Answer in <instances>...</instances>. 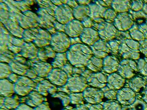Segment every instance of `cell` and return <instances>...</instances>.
Returning a JSON list of instances; mask_svg holds the SVG:
<instances>
[{
  "label": "cell",
  "mask_w": 147,
  "mask_h": 110,
  "mask_svg": "<svg viewBox=\"0 0 147 110\" xmlns=\"http://www.w3.org/2000/svg\"><path fill=\"white\" fill-rule=\"evenodd\" d=\"M52 35L48 31L38 27L24 30L23 39L27 43H31L39 48L50 45Z\"/></svg>",
  "instance_id": "cell-1"
},
{
  "label": "cell",
  "mask_w": 147,
  "mask_h": 110,
  "mask_svg": "<svg viewBox=\"0 0 147 110\" xmlns=\"http://www.w3.org/2000/svg\"><path fill=\"white\" fill-rule=\"evenodd\" d=\"M87 47L81 44H76L71 46L66 52L68 61L72 65L80 67L83 66L86 63L88 60L90 58L87 57Z\"/></svg>",
  "instance_id": "cell-2"
},
{
  "label": "cell",
  "mask_w": 147,
  "mask_h": 110,
  "mask_svg": "<svg viewBox=\"0 0 147 110\" xmlns=\"http://www.w3.org/2000/svg\"><path fill=\"white\" fill-rule=\"evenodd\" d=\"M50 46L56 53H65L71 46L70 38L65 33L57 32L52 35Z\"/></svg>",
  "instance_id": "cell-3"
},
{
  "label": "cell",
  "mask_w": 147,
  "mask_h": 110,
  "mask_svg": "<svg viewBox=\"0 0 147 110\" xmlns=\"http://www.w3.org/2000/svg\"><path fill=\"white\" fill-rule=\"evenodd\" d=\"M26 65L33 69L38 76L43 78L48 77L53 69L51 64L42 61L38 57L27 61Z\"/></svg>",
  "instance_id": "cell-4"
},
{
  "label": "cell",
  "mask_w": 147,
  "mask_h": 110,
  "mask_svg": "<svg viewBox=\"0 0 147 110\" xmlns=\"http://www.w3.org/2000/svg\"><path fill=\"white\" fill-rule=\"evenodd\" d=\"M20 13L17 15L18 23L22 28L26 30L38 27V16L30 10Z\"/></svg>",
  "instance_id": "cell-5"
},
{
  "label": "cell",
  "mask_w": 147,
  "mask_h": 110,
  "mask_svg": "<svg viewBox=\"0 0 147 110\" xmlns=\"http://www.w3.org/2000/svg\"><path fill=\"white\" fill-rule=\"evenodd\" d=\"M55 17L59 23L66 25L74 19L73 10L67 4L57 6L55 11Z\"/></svg>",
  "instance_id": "cell-6"
},
{
  "label": "cell",
  "mask_w": 147,
  "mask_h": 110,
  "mask_svg": "<svg viewBox=\"0 0 147 110\" xmlns=\"http://www.w3.org/2000/svg\"><path fill=\"white\" fill-rule=\"evenodd\" d=\"M46 78L53 85L62 86L66 84L69 78L62 69L53 68Z\"/></svg>",
  "instance_id": "cell-7"
},
{
  "label": "cell",
  "mask_w": 147,
  "mask_h": 110,
  "mask_svg": "<svg viewBox=\"0 0 147 110\" xmlns=\"http://www.w3.org/2000/svg\"><path fill=\"white\" fill-rule=\"evenodd\" d=\"M83 30L82 23L73 19L65 25V33L69 37L76 38L81 36Z\"/></svg>",
  "instance_id": "cell-8"
},
{
  "label": "cell",
  "mask_w": 147,
  "mask_h": 110,
  "mask_svg": "<svg viewBox=\"0 0 147 110\" xmlns=\"http://www.w3.org/2000/svg\"><path fill=\"white\" fill-rule=\"evenodd\" d=\"M21 48L22 50L19 53L21 56L29 58L30 60L34 59L38 57L39 48H36V46L33 43L25 42Z\"/></svg>",
  "instance_id": "cell-9"
},
{
  "label": "cell",
  "mask_w": 147,
  "mask_h": 110,
  "mask_svg": "<svg viewBox=\"0 0 147 110\" xmlns=\"http://www.w3.org/2000/svg\"><path fill=\"white\" fill-rule=\"evenodd\" d=\"M15 93L14 91V84L9 80L2 79L0 81V94L2 96L5 97H11Z\"/></svg>",
  "instance_id": "cell-10"
},
{
  "label": "cell",
  "mask_w": 147,
  "mask_h": 110,
  "mask_svg": "<svg viewBox=\"0 0 147 110\" xmlns=\"http://www.w3.org/2000/svg\"><path fill=\"white\" fill-rule=\"evenodd\" d=\"M56 54V52L53 50L51 46H48L44 48H39L38 57L41 61L47 62L49 59L53 60L55 58Z\"/></svg>",
  "instance_id": "cell-11"
},
{
  "label": "cell",
  "mask_w": 147,
  "mask_h": 110,
  "mask_svg": "<svg viewBox=\"0 0 147 110\" xmlns=\"http://www.w3.org/2000/svg\"><path fill=\"white\" fill-rule=\"evenodd\" d=\"M81 81L80 78L73 75V77L71 76L69 77L66 85L71 92H78L82 91L83 89Z\"/></svg>",
  "instance_id": "cell-12"
},
{
  "label": "cell",
  "mask_w": 147,
  "mask_h": 110,
  "mask_svg": "<svg viewBox=\"0 0 147 110\" xmlns=\"http://www.w3.org/2000/svg\"><path fill=\"white\" fill-rule=\"evenodd\" d=\"M13 73H16L18 75L24 76L27 70L30 68L25 64L13 60L9 64Z\"/></svg>",
  "instance_id": "cell-13"
},
{
  "label": "cell",
  "mask_w": 147,
  "mask_h": 110,
  "mask_svg": "<svg viewBox=\"0 0 147 110\" xmlns=\"http://www.w3.org/2000/svg\"><path fill=\"white\" fill-rule=\"evenodd\" d=\"M19 99V97L17 95L11 97H5L4 103L0 106V107L6 110H15L20 104Z\"/></svg>",
  "instance_id": "cell-14"
},
{
  "label": "cell",
  "mask_w": 147,
  "mask_h": 110,
  "mask_svg": "<svg viewBox=\"0 0 147 110\" xmlns=\"http://www.w3.org/2000/svg\"><path fill=\"white\" fill-rule=\"evenodd\" d=\"M68 61L67 58L66 53H57L56 57L51 62L53 68L61 69L64 65L67 64Z\"/></svg>",
  "instance_id": "cell-15"
},
{
  "label": "cell",
  "mask_w": 147,
  "mask_h": 110,
  "mask_svg": "<svg viewBox=\"0 0 147 110\" xmlns=\"http://www.w3.org/2000/svg\"><path fill=\"white\" fill-rule=\"evenodd\" d=\"M35 89L31 86L17 82L14 84V91L18 95L25 97L28 95Z\"/></svg>",
  "instance_id": "cell-16"
},
{
  "label": "cell",
  "mask_w": 147,
  "mask_h": 110,
  "mask_svg": "<svg viewBox=\"0 0 147 110\" xmlns=\"http://www.w3.org/2000/svg\"><path fill=\"white\" fill-rule=\"evenodd\" d=\"M28 95L36 107L40 105L44 101V97L43 95L35 90L31 91Z\"/></svg>",
  "instance_id": "cell-17"
},
{
  "label": "cell",
  "mask_w": 147,
  "mask_h": 110,
  "mask_svg": "<svg viewBox=\"0 0 147 110\" xmlns=\"http://www.w3.org/2000/svg\"><path fill=\"white\" fill-rule=\"evenodd\" d=\"M13 73L11 68L9 64L5 62L1 63V79L8 78L10 74Z\"/></svg>",
  "instance_id": "cell-18"
},
{
  "label": "cell",
  "mask_w": 147,
  "mask_h": 110,
  "mask_svg": "<svg viewBox=\"0 0 147 110\" xmlns=\"http://www.w3.org/2000/svg\"><path fill=\"white\" fill-rule=\"evenodd\" d=\"M34 90L38 92L39 93L43 96H47L48 95L49 93L48 90L43 86L41 82L38 84Z\"/></svg>",
  "instance_id": "cell-19"
},
{
  "label": "cell",
  "mask_w": 147,
  "mask_h": 110,
  "mask_svg": "<svg viewBox=\"0 0 147 110\" xmlns=\"http://www.w3.org/2000/svg\"><path fill=\"white\" fill-rule=\"evenodd\" d=\"M61 69L65 72L68 76V78L70 77L73 73V67L70 64L67 63V64L61 68Z\"/></svg>",
  "instance_id": "cell-20"
},
{
  "label": "cell",
  "mask_w": 147,
  "mask_h": 110,
  "mask_svg": "<svg viewBox=\"0 0 147 110\" xmlns=\"http://www.w3.org/2000/svg\"><path fill=\"white\" fill-rule=\"evenodd\" d=\"M53 25L57 32L65 33V25L61 24L56 21L54 23Z\"/></svg>",
  "instance_id": "cell-21"
},
{
  "label": "cell",
  "mask_w": 147,
  "mask_h": 110,
  "mask_svg": "<svg viewBox=\"0 0 147 110\" xmlns=\"http://www.w3.org/2000/svg\"><path fill=\"white\" fill-rule=\"evenodd\" d=\"M34 110H52L49 106V103L44 101L41 105L34 108Z\"/></svg>",
  "instance_id": "cell-22"
},
{
  "label": "cell",
  "mask_w": 147,
  "mask_h": 110,
  "mask_svg": "<svg viewBox=\"0 0 147 110\" xmlns=\"http://www.w3.org/2000/svg\"><path fill=\"white\" fill-rule=\"evenodd\" d=\"M24 76L31 78L32 80L35 79L38 77V76L37 75L35 71L33 69L31 68L27 70V73H26L25 75Z\"/></svg>",
  "instance_id": "cell-23"
},
{
  "label": "cell",
  "mask_w": 147,
  "mask_h": 110,
  "mask_svg": "<svg viewBox=\"0 0 147 110\" xmlns=\"http://www.w3.org/2000/svg\"><path fill=\"white\" fill-rule=\"evenodd\" d=\"M69 97L68 96V95H67L66 93L61 92L56 93V94L52 95V97L59 98L61 101L63 100L65 98Z\"/></svg>",
  "instance_id": "cell-24"
},
{
  "label": "cell",
  "mask_w": 147,
  "mask_h": 110,
  "mask_svg": "<svg viewBox=\"0 0 147 110\" xmlns=\"http://www.w3.org/2000/svg\"><path fill=\"white\" fill-rule=\"evenodd\" d=\"M57 92H61L66 93L69 94V95L71 94V91L69 90V87H68L66 85H64L63 86H59V87H58Z\"/></svg>",
  "instance_id": "cell-25"
},
{
  "label": "cell",
  "mask_w": 147,
  "mask_h": 110,
  "mask_svg": "<svg viewBox=\"0 0 147 110\" xmlns=\"http://www.w3.org/2000/svg\"><path fill=\"white\" fill-rule=\"evenodd\" d=\"M21 76L17 75L16 74L13 73L10 74L8 78L10 82H12V83L13 82L14 84H15L18 82Z\"/></svg>",
  "instance_id": "cell-26"
},
{
  "label": "cell",
  "mask_w": 147,
  "mask_h": 110,
  "mask_svg": "<svg viewBox=\"0 0 147 110\" xmlns=\"http://www.w3.org/2000/svg\"><path fill=\"white\" fill-rule=\"evenodd\" d=\"M15 110H34V109L26 103H22Z\"/></svg>",
  "instance_id": "cell-27"
},
{
  "label": "cell",
  "mask_w": 147,
  "mask_h": 110,
  "mask_svg": "<svg viewBox=\"0 0 147 110\" xmlns=\"http://www.w3.org/2000/svg\"><path fill=\"white\" fill-rule=\"evenodd\" d=\"M44 80L45 78H44L38 76L37 78H35V79H33L32 80L35 83H36L37 84H38L40 83V82H41L42 81Z\"/></svg>",
  "instance_id": "cell-28"
},
{
  "label": "cell",
  "mask_w": 147,
  "mask_h": 110,
  "mask_svg": "<svg viewBox=\"0 0 147 110\" xmlns=\"http://www.w3.org/2000/svg\"><path fill=\"white\" fill-rule=\"evenodd\" d=\"M28 98V97L27 95L26 97H23L20 98V103H26V101L27 100Z\"/></svg>",
  "instance_id": "cell-29"
},
{
  "label": "cell",
  "mask_w": 147,
  "mask_h": 110,
  "mask_svg": "<svg viewBox=\"0 0 147 110\" xmlns=\"http://www.w3.org/2000/svg\"><path fill=\"white\" fill-rule=\"evenodd\" d=\"M52 1V3H53L54 5H57V6H61V5L63 4L62 2H61V1Z\"/></svg>",
  "instance_id": "cell-30"
},
{
  "label": "cell",
  "mask_w": 147,
  "mask_h": 110,
  "mask_svg": "<svg viewBox=\"0 0 147 110\" xmlns=\"http://www.w3.org/2000/svg\"><path fill=\"white\" fill-rule=\"evenodd\" d=\"M5 97L3 96H1L0 98V106L2 105L4 103Z\"/></svg>",
  "instance_id": "cell-31"
},
{
  "label": "cell",
  "mask_w": 147,
  "mask_h": 110,
  "mask_svg": "<svg viewBox=\"0 0 147 110\" xmlns=\"http://www.w3.org/2000/svg\"><path fill=\"white\" fill-rule=\"evenodd\" d=\"M66 109L69 110H73V107H70V106H67L66 107Z\"/></svg>",
  "instance_id": "cell-32"
},
{
  "label": "cell",
  "mask_w": 147,
  "mask_h": 110,
  "mask_svg": "<svg viewBox=\"0 0 147 110\" xmlns=\"http://www.w3.org/2000/svg\"><path fill=\"white\" fill-rule=\"evenodd\" d=\"M44 101H48V99H47V98L44 97Z\"/></svg>",
  "instance_id": "cell-33"
},
{
  "label": "cell",
  "mask_w": 147,
  "mask_h": 110,
  "mask_svg": "<svg viewBox=\"0 0 147 110\" xmlns=\"http://www.w3.org/2000/svg\"><path fill=\"white\" fill-rule=\"evenodd\" d=\"M0 110H6L4 109H3V108H1V109H0Z\"/></svg>",
  "instance_id": "cell-34"
},
{
  "label": "cell",
  "mask_w": 147,
  "mask_h": 110,
  "mask_svg": "<svg viewBox=\"0 0 147 110\" xmlns=\"http://www.w3.org/2000/svg\"><path fill=\"white\" fill-rule=\"evenodd\" d=\"M62 110H69L67 109H63Z\"/></svg>",
  "instance_id": "cell-35"
},
{
  "label": "cell",
  "mask_w": 147,
  "mask_h": 110,
  "mask_svg": "<svg viewBox=\"0 0 147 110\" xmlns=\"http://www.w3.org/2000/svg\"></svg>",
  "instance_id": "cell-36"
}]
</instances>
